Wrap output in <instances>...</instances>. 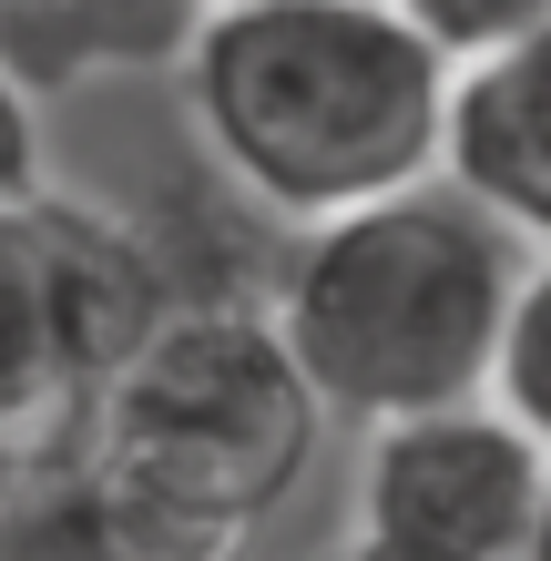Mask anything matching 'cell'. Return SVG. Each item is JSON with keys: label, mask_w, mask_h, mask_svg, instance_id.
Wrapping results in <instances>:
<instances>
[{"label": "cell", "mask_w": 551, "mask_h": 561, "mask_svg": "<svg viewBox=\"0 0 551 561\" xmlns=\"http://www.w3.org/2000/svg\"><path fill=\"white\" fill-rule=\"evenodd\" d=\"M521 236L460 174H418L347 215L286 225L266 317L297 347L328 428H388L409 409L491 399L501 317L521 286Z\"/></svg>", "instance_id": "obj_2"}, {"label": "cell", "mask_w": 551, "mask_h": 561, "mask_svg": "<svg viewBox=\"0 0 551 561\" xmlns=\"http://www.w3.org/2000/svg\"><path fill=\"white\" fill-rule=\"evenodd\" d=\"M399 11L429 31L449 61H470V51H501V42H521V31H541L551 0H399Z\"/></svg>", "instance_id": "obj_9"}, {"label": "cell", "mask_w": 551, "mask_h": 561, "mask_svg": "<svg viewBox=\"0 0 551 561\" xmlns=\"http://www.w3.org/2000/svg\"><path fill=\"white\" fill-rule=\"evenodd\" d=\"M317 388L276 337L266 296H184L164 327L103 378L82 459L103 470L134 551L205 561L297 501L317 459Z\"/></svg>", "instance_id": "obj_3"}, {"label": "cell", "mask_w": 551, "mask_h": 561, "mask_svg": "<svg viewBox=\"0 0 551 561\" xmlns=\"http://www.w3.org/2000/svg\"><path fill=\"white\" fill-rule=\"evenodd\" d=\"M215 0H0V61L42 92H103L174 72Z\"/></svg>", "instance_id": "obj_7"}, {"label": "cell", "mask_w": 551, "mask_h": 561, "mask_svg": "<svg viewBox=\"0 0 551 561\" xmlns=\"http://www.w3.org/2000/svg\"><path fill=\"white\" fill-rule=\"evenodd\" d=\"M174 307L153 225L103 194H21L0 205V409L42 449H72L103 378Z\"/></svg>", "instance_id": "obj_4"}, {"label": "cell", "mask_w": 551, "mask_h": 561, "mask_svg": "<svg viewBox=\"0 0 551 561\" xmlns=\"http://www.w3.org/2000/svg\"><path fill=\"white\" fill-rule=\"evenodd\" d=\"M541 561H551V511H541Z\"/></svg>", "instance_id": "obj_11"}, {"label": "cell", "mask_w": 551, "mask_h": 561, "mask_svg": "<svg viewBox=\"0 0 551 561\" xmlns=\"http://www.w3.org/2000/svg\"><path fill=\"white\" fill-rule=\"evenodd\" d=\"M439 174H460L521 245H551V21L460 61Z\"/></svg>", "instance_id": "obj_6"}, {"label": "cell", "mask_w": 551, "mask_h": 561, "mask_svg": "<svg viewBox=\"0 0 551 561\" xmlns=\"http://www.w3.org/2000/svg\"><path fill=\"white\" fill-rule=\"evenodd\" d=\"M541 511L551 439L501 399H449L358 428V480H347L358 561H541Z\"/></svg>", "instance_id": "obj_5"}, {"label": "cell", "mask_w": 551, "mask_h": 561, "mask_svg": "<svg viewBox=\"0 0 551 561\" xmlns=\"http://www.w3.org/2000/svg\"><path fill=\"white\" fill-rule=\"evenodd\" d=\"M491 399L551 439V245L521 255V286H510V317H501V357H491Z\"/></svg>", "instance_id": "obj_8"}, {"label": "cell", "mask_w": 551, "mask_h": 561, "mask_svg": "<svg viewBox=\"0 0 551 561\" xmlns=\"http://www.w3.org/2000/svg\"><path fill=\"white\" fill-rule=\"evenodd\" d=\"M449 61L399 0H215L174 61L194 153L266 225H317L449 163Z\"/></svg>", "instance_id": "obj_1"}, {"label": "cell", "mask_w": 551, "mask_h": 561, "mask_svg": "<svg viewBox=\"0 0 551 561\" xmlns=\"http://www.w3.org/2000/svg\"><path fill=\"white\" fill-rule=\"evenodd\" d=\"M51 184V153H42V92H31L11 61H0V205Z\"/></svg>", "instance_id": "obj_10"}]
</instances>
